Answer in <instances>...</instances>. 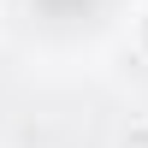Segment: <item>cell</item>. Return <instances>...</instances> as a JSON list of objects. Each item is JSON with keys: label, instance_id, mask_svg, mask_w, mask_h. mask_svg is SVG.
I'll use <instances>...</instances> for the list:
<instances>
[{"label": "cell", "instance_id": "cell-1", "mask_svg": "<svg viewBox=\"0 0 148 148\" xmlns=\"http://www.w3.org/2000/svg\"><path fill=\"white\" fill-rule=\"evenodd\" d=\"M113 148H148V119H130V125H119Z\"/></svg>", "mask_w": 148, "mask_h": 148}]
</instances>
